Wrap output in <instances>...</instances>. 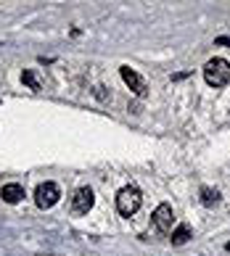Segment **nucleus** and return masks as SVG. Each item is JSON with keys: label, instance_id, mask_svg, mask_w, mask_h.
<instances>
[{"label": "nucleus", "instance_id": "obj_11", "mask_svg": "<svg viewBox=\"0 0 230 256\" xmlns=\"http://www.w3.org/2000/svg\"><path fill=\"white\" fill-rule=\"evenodd\" d=\"M214 45H230V37H217Z\"/></svg>", "mask_w": 230, "mask_h": 256}, {"label": "nucleus", "instance_id": "obj_2", "mask_svg": "<svg viewBox=\"0 0 230 256\" xmlns=\"http://www.w3.org/2000/svg\"><path fill=\"white\" fill-rule=\"evenodd\" d=\"M140 204H143V196H140L138 188H132V185L122 188V190L117 193V208H119V214H122V216L135 214L138 208H140Z\"/></svg>", "mask_w": 230, "mask_h": 256}, {"label": "nucleus", "instance_id": "obj_4", "mask_svg": "<svg viewBox=\"0 0 230 256\" xmlns=\"http://www.w3.org/2000/svg\"><path fill=\"white\" fill-rule=\"evenodd\" d=\"M119 74H122L124 84H127V88H130L132 92H135L138 98H146V80H143L135 69H130V66H122Z\"/></svg>", "mask_w": 230, "mask_h": 256}, {"label": "nucleus", "instance_id": "obj_5", "mask_svg": "<svg viewBox=\"0 0 230 256\" xmlns=\"http://www.w3.org/2000/svg\"><path fill=\"white\" fill-rule=\"evenodd\" d=\"M93 204H95V193L90 190V188H80L72 198V212L74 214H88L93 208Z\"/></svg>", "mask_w": 230, "mask_h": 256}, {"label": "nucleus", "instance_id": "obj_8", "mask_svg": "<svg viewBox=\"0 0 230 256\" xmlns=\"http://www.w3.org/2000/svg\"><path fill=\"white\" fill-rule=\"evenodd\" d=\"M201 204H204V206H209V208H212V206H217L219 204V190H214V188H201Z\"/></svg>", "mask_w": 230, "mask_h": 256}, {"label": "nucleus", "instance_id": "obj_12", "mask_svg": "<svg viewBox=\"0 0 230 256\" xmlns=\"http://www.w3.org/2000/svg\"><path fill=\"white\" fill-rule=\"evenodd\" d=\"M225 248H227V251H230V243H227V246H225Z\"/></svg>", "mask_w": 230, "mask_h": 256}, {"label": "nucleus", "instance_id": "obj_1", "mask_svg": "<svg viewBox=\"0 0 230 256\" xmlns=\"http://www.w3.org/2000/svg\"><path fill=\"white\" fill-rule=\"evenodd\" d=\"M204 80L206 84H212V88H225L230 82V64L225 58H212L206 61L204 66Z\"/></svg>", "mask_w": 230, "mask_h": 256}, {"label": "nucleus", "instance_id": "obj_9", "mask_svg": "<svg viewBox=\"0 0 230 256\" xmlns=\"http://www.w3.org/2000/svg\"><path fill=\"white\" fill-rule=\"evenodd\" d=\"M188 238H190V227L188 224H180L177 230H172V246H183V243H188Z\"/></svg>", "mask_w": 230, "mask_h": 256}, {"label": "nucleus", "instance_id": "obj_7", "mask_svg": "<svg viewBox=\"0 0 230 256\" xmlns=\"http://www.w3.org/2000/svg\"><path fill=\"white\" fill-rule=\"evenodd\" d=\"M0 198H3L6 204H19L24 198V185H19V182H8L3 185V190H0Z\"/></svg>", "mask_w": 230, "mask_h": 256}, {"label": "nucleus", "instance_id": "obj_6", "mask_svg": "<svg viewBox=\"0 0 230 256\" xmlns=\"http://www.w3.org/2000/svg\"><path fill=\"white\" fill-rule=\"evenodd\" d=\"M172 220H175L172 206H169V204H159L156 212H153V224H156V230H159V232L172 230Z\"/></svg>", "mask_w": 230, "mask_h": 256}, {"label": "nucleus", "instance_id": "obj_10", "mask_svg": "<svg viewBox=\"0 0 230 256\" xmlns=\"http://www.w3.org/2000/svg\"><path fill=\"white\" fill-rule=\"evenodd\" d=\"M22 82H24V84H27V88H30V90H40V82H37L35 72H30V69H27V72L22 74Z\"/></svg>", "mask_w": 230, "mask_h": 256}, {"label": "nucleus", "instance_id": "obj_3", "mask_svg": "<svg viewBox=\"0 0 230 256\" xmlns=\"http://www.w3.org/2000/svg\"><path fill=\"white\" fill-rule=\"evenodd\" d=\"M59 198H61V190H59L56 182H40L37 190H35V204L40 208H53L56 204H59Z\"/></svg>", "mask_w": 230, "mask_h": 256}]
</instances>
